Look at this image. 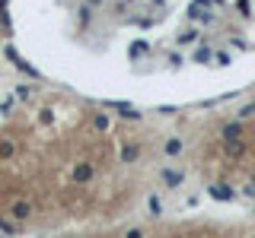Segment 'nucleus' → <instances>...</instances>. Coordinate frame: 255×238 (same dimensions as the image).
Listing matches in <instances>:
<instances>
[{
  "instance_id": "1",
  "label": "nucleus",
  "mask_w": 255,
  "mask_h": 238,
  "mask_svg": "<svg viewBox=\"0 0 255 238\" xmlns=\"http://www.w3.org/2000/svg\"><path fill=\"white\" fill-rule=\"evenodd\" d=\"M159 178H163L166 187H179V185L185 181V172H179V168H163V172H159Z\"/></svg>"
},
{
  "instance_id": "2",
  "label": "nucleus",
  "mask_w": 255,
  "mask_h": 238,
  "mask_svg": "<svg viewBox=\"0 0 255 238\" xmlns=\"http://www.w3.org/2000/svg\"><path fill=\"white\" fill-rule=\"evenodd\" d=\"M185 153V143L179 140V137H169L163 143V156H169V159H179V156Z\"/></svg>"
},
{
  "instance_id": "3",
  "label": "nucleus",
  "mask_w": 255,
  "mask_h": 238,
  "mask_svg": "<svg viewBox=\"0 0 255 238\" xmlns=\"http://www.w3.org/2000/svg\"><path fill=\"white\" fill-rule=\"evenodd\" d=\"M93 175H96V172H93L90 162H80V165L73 168V181H77V185H86V181H93Z\"/></svg>"
},
{
  "instance_id": "4",
  "label": "nucleus",
  "mask_w": 255,
  "mask_h": 238,
  "mask_svg": "<svg viewBox=\"0 0 255 238\" xmlns=\"http://www.w3.org/2000/svg\"><path fill=\"white\" fill-rule=\"evenodd\" d=\"M10 213H13V219H29V216H32V203L29 200H16L10 207Z\"/></svg>"
},
{
  "instance_id": "5",
  "label": "nucleus",
  "mask_w": 255,
  "mask_h": 238,
  "mask_svg": "<svg viewBox=\"0 0 255 238\" xmlns=\"http://www.w3.org/2000/svg\"><path fill=\"white\" fill-rule=\"evenodd\" d=\"M223 137H226V140H236V137H243V124H239V121L226 124V127H223Z\"/></svg>"
},
{
  "instance_id": "6",
  "label": "nucleus",
  "mask_w": 255,
  "mask_h": 238,
  "mask_svg": "<svg viewBox=\"0 0 255 238\" xmlns=\"http://www.w3.org/2000/svg\"><path fill=\"white\" fill-rule=\"evenodd\" d=\"M140 159V146H125L122 149V162H137Z\"/></svg>"
},
{
  "instance_id": "7",
  "label": "nucleus",
  "mask_w": 255,
  "mask_h": 238,
  "mask_svg": "<svg viewBox=\"0 0 255 238\" xmlns=\"http://www.w3.org/2000/svg\"><path fill=\"white\" fill-rule=\"evenodd\" d=\"M13 153H16V146H13V140H0V159H10Z\"/></svg>"
},
{
  "instance_id": "8",
  "label": "nucleus",
  "mask_w": 255,
  "mask_h": 238,
  "mask_svg": "<svg viewBox=\"0 0 255 238\" xmlns=\"http://www.w3.org/2000/svg\"><path fill=\"white\" fill-rule=\"evenodd\" d=\"M93 127H96V131H109V127H112V121L105 118V114H96V118H93Z\"/></svg>"
},
{
  "instance_id": "9",
  "label": "nucleus",
  "mask_w": 255,
  "mask_h": 238,
  "mask_svg": "<svg viewBox=\"0 0 255 238\" xmlns=\"http://www.w3.org/2000/svg\"><path fill=\"white\" fill-rule=\"evenodd\" d=\"M125 238H147V232H144V229H128Z\"/></svg>"
},
{
  "instance_id": "10",
  "label": "nucleus",
  "mask_w": 255,
  "mask_h": 238,
  "mask_svg": "<svg viewBox=\"0 0 255 238\" xmlns=\"http://www.w3.org/2000/svg\"><path fill=\"white\" fill-rule=\"evenodd\" d=\"M38 121H42V124H51V121H55V114H51V111H48V108H45V111H42V114H38Z\"/></svg>"
},
{
  "instance_id": "11",
  "label": "nucleus",
  "mask_w": 255,
  "mask_h": 238,
  "mask_svg": "<svg viewBox=\"0 0 255 238\" xmlns=\"http://www.w3.org/2000/svg\"><path fill=\"white\" fill-rule=\"evenodd\" d=\"M150 210H153V213H163V203H159V197H150Z\"/></svg>"
}]
</instances>
